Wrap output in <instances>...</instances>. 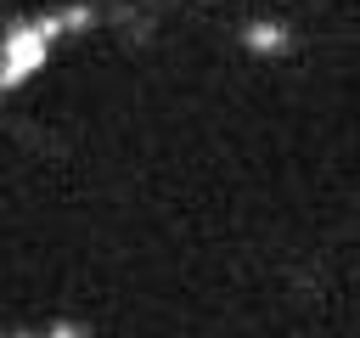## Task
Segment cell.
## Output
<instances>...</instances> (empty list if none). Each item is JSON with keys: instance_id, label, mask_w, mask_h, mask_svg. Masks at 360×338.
Returning <instances> with one entry per match:
<instances>
[{"instance_id": "obj_1", "label": "cell", "mask_w": 360, "mask_h": 338, "mask_svg": "<svg viewBox=\"0 0 360 338\" xmlns=\"http://www.w3.org/2000/svg\"><path fill=\"white\" fill-rule=\"evenodd\" d=\"M242 45H248L253 56H287V51H292V34H287L281 23H264V17H259V23L242 28Z\"/></svg>"}]
</instances>
